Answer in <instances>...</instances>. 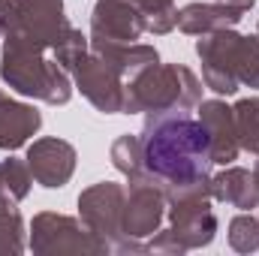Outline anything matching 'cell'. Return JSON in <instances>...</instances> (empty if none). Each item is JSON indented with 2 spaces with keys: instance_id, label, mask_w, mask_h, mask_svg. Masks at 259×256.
<instances>
[{
  "instance_id": "83f0119b",
  "label": "cell",
  "mask_w": 259,
  "mask_h": 256,
  "mask_svg": "<svg viewBox=\"0 0 259 256\" xmlns=\"http://www.w3.org/2000/svg\"><path fill=\"white\" fill-rule=\"evenodd\" d=\"M253 178H256V184H259V160H256V166H253Z\"/></svg>"
},
{
  "instance_id": "30bf717a",
  "label": "cell",
  "mask_w": 259,
  "mask_h": 256,
  "mask_svg": "<svg viewBox=\"0 0 259 256\" xmlns=\"http://www.w3.org/2000/svg\"><path fill=\"white\" fill-rule=\"evenodd\" d=\"M27 166H30V175L36 184H42L46 190H61L69 184L72 172H75V148L58 139V136H46V139H36L30 148H27Z\"/></svg>"
},
{
  "instance_id": "4fadbf2b",
  "label": "cell",
  "mask_w": 259,
  "mask_h": 256,
  "mask_svg": "<svg viewBox=\"0 0 259 256\" xmlns=\"http://www.w3.org/2000/svg\"><path fill=\"white\" fill-rule=\"evenodd\" d=\"M72 24L66 21L64 0H21V21L15 30L27 33L49 52L66 36Z\"/></svg>"
},
{
  "instance_id": "7a4b0ae2",
  "label": "cell",
  "mask_w": 259,
  "mask_h": 256,
  "mask_svg": "<svg viewBox=\"0 0 259 256\" xmlns=\"http://www.w3.org/2000/svg\"><path fill=\"white\" fill-rule=\"evenodd\" d=\"M46 46L30 39L21 30H12L3 36V55H0V75L3 81L21 94L33 97L49 106H66L72 97V81L69 72L55 58H46Z\"/></svg>"
},
{
  "instance_id": "4316f807",
  "label": "cell",
  "mask_w": 259,
  "mask_h": 256,
  "mask_svg": "<svg viewBox=\"0 0 259 256\" xmlns=\"http://www.w3.org/2000/svg\"><path fill=\"white\" fill-rule=\"evenodd\" d=\"M220 3H229V6H235V9H241V12H250L256 0H220Z\"/></svg>"
},
{
  "instance_id": "8992f818",
  "label": "cell",
  "mask_w": 259,
  "mask_h": 256,
  "mask_svg": "<svg viewBox=\"0 0 259 256\" xmlns=\"http://www.w3.org/2000/svg\"><path fill=\"white\" fill-rule=\"evenodd\" d=\"M238 39H241V33H235V27H226V30L205 33L196 42V55L202 61V81H205V88H211L220 97H232L241 88V81L235 75Z\"/></svg>"
},
{
  "instance_id": "277c9868",
  "label": "cell",
  "mask_w": 259,
  "mask_h": 256,
  "mask_svg": "<svg viewBox=\"0 0 259 256\" xmlns=\"http://www.w3.org/2000/svg\"><path fill=\"white\" fill-rule=\"evenodd\" d=\"M30 250L36 256L81 253V256H106L112 244L94 235L81 220L66 217L58 211H39L30 220Z\"/></svg>"
},
{
  "instance_id": "5b68a950",
  "label": "cell",
  "mask_w": 259,
  "mask_h": 256,
  "mask_svg": "<svg viewBox=\"0 0 259 256\" xmlns=\"http://www.w3.org/2000/svg\"><path fill=\"white\" fill-rule=\"evenodd\" d=\"M124 199H127V187L115 181H100L78 193V220L94 235L109 241L112 250H118L130 238L124 235Z\"/></svg>"
},
{
  "instance_id": "484cf974",
  "label": "cell",
  "mask_w": 259,
  "mask_h": 256,
  "mask_svg": "<svg viewBox=\"0 0 259 256\" xmlns=\"http://www.w3.org/2000/svg\"><path fill=\"white\" fill-rule=\"evenodd\" d=\"M12 205H18V202H15L12 190H9V181H6V172H3V160H0V208H12Z\"/></svg>"
},
{
  "instance_id": "d4e9b609",
  "label": "cell",
  "mask_w": 259,
  "mask_h": 256,
  "mask_svg": "<svg viewBox=\"0 0 259 256\" xmlns=\"http://www.w3.org/2000/svg\"><path fill=\"white\" fill-rule=\"evenodd\" d=\"M21 21V0H0V39L9 36Z\"/></svg>"
},
{
  "instance_id": "6da1fadb",
  "label": "cell",
  "mask_w": 259,
  "mask_h": 256,
  "mask_svg": "<svg viewBox=\"0 0 259 256\" xmlns=\"http://www.w3.org/2000/svg\"><path fill=\"white\" fill-rule=\"evenodd\" d=\"M145 172L157 178L166 202L184 196H211V142L208 130L190 112H160L145 115L142 127Z\"/></svg>"
},
{
  "instance_id": "9a60e30c",
  "label": "cell",
  "mask_w": 259,
  "mask_h": 256,
  "mask_svg": "<svg viewBox=\"0 0 259 256\" xmlns=\"http://www.w3.org/2000/svg\"><path fill=\"white\" fill-rule=\"evenodd\" d=\"M91 39V36H88ZM91 52L106 61L118 75H124L127 81L130 75L148 69V66L160 64V55L154 46H145V42H112V39H91Z\"/></svg>"
},
{
  "instance_id": "7402d4cb",
  "label": "cell",
  "mask_w": 259,
  "mask_h": 256,
  "mask_svg": "<svg viewBox=\"0 0 259 256\" xmlns=\"http://www.w3.org/2000/svg\"><path fill=\"white\" fill-rule=\"evenodd\" d=\"M226 238H229V247L235 253H253V250H259V217H253V214L232 217L229 229H226Z\"/></svg>"
},
{
  "instance_id": "7c38bea8",
  "label": "cell",
  "mask_w": 259,
  "mask_h": 256,
  "mask_svg": "<svg viewBox=\"0 0 259 256\" xmlns=\"http://www.w3.org/2000/svg\"><path fill=\"white\" fill-rule=\"evenodd\" d=\"M202 127L208 130V142H211V160L220 166H229L232 160H238L241 145H238V133H235V115L232 106H226L223 100H202L196 106Z\"/></svg>"
},
{
  "instance_id": "52a82bcc",
  "label": "cell",
  "mask_w": 259,
  "mask_h": 256,
  "mask_svg": "<svg viewBox=\"0 0 259 256\" xmlns=\"http://www.w3.org/2000/svg\"><path fill=\"white\" fill-rule=\"evenodd\" d=\"M166 193L157 184L154 175L142 172L130 178L127 199H124V235L130 238H148L163 226L166 217Z\"/></svg>"
},
{
  "instance_id": "8fae6325",
  "label": "cell",
  "mask_w": 259,
  "mask_h": 256,
  "mask_svg": "<svg viewBox=\"0 0 259 256\" xmlns=\"http://www.w3.org/2000/svg\"><path fill=\"white\" fill-rule=\"evenodd\" d=\"M145 33V12L133 0H97L91 9V39L136 42Z\"/></svg>"
},
{
  "instance_id": "ffe728a7",
  "label": "cell",
  "mask_w": 259,
  "mask_h": 256,
  "mask_svg": "<svg viewBox=\"0 0 259 256\" xmlns=\"http://www.w3.org/2000/svg\"><path fill=\"white\" fill-rule=\"evenodd\" d=\"M145 12V33L166 36L178 27V6L175 0H133Z\"/></svg>"
},
{
  "instance_id": "ba28073f",
  "label": "cell",
  "mask_w": 259,
  "mask_h": 256,
  "mask_svg": "<svg viewBox=\"0 0 259 256\" xmlns=\"http://www.w3.org/2000/svg\"><path fill=\"white\" fill-rule=\"evenodd\" d=\"M166 214H169V232L175 235V241L184 250H202L217 235V214L211 208L208 193L184 196V199L169 202Z\"/></svg>"
},
{
  "instance_id": "3957f363",
  "label": "cell",
  "mask_w": 259,
  "mask_h": 256,
  "mask_svg": "<svg viewBox=\"0 0 259 256\" xmlns=\"http://www.w3.org/2000/svg\"><path fill=\"white\" fill-rule=\"evenodd\" d=\"M202 103V81L184 64H154L124 81L121 115L190 112Z\"/></svg>"
},
{
  "instance_id": "603a6c76",
  "label": "cell",
  "mask_w": 259,
  "mask_h": 256,
  "mask_svg": "<svg viewBox=\"0 0 259 256\" xmlns=\"http://www.w3.org/2000/svg\"><path fill=\"white\" fill-rule=\"evenodd\" d=\"M24 250V220L18 208H0V253H21Z\"/></svg>"
},
{
  "instance_id": "9c48e42d",
  "label": "cell",
  "mask_w": 259,
  "mask_h": 256,
  "mask_svg": "<svg viewBox=\"0 0 259 256\" xmlns=\"http://www.w3.org/2000/svg\"><path fill=\"white\" fill-rule=\"evenodd\" d=\"M72 81L81 91V97L103 115H121L124 112V75H118L106 61H100L91 49L75 64Z\"/></svg>"
},
{
  "instance_id": "2e32d148",
  "label": "cell",
  "mask_w": 259,
  "mask_h": 256,
  "mask_svg": "<svg viewBox=\"0 0 259 256\" xmlns=\"http://www.w3.org/2000/svg\"><path fill=\"white\" fill-rule=\"evenodd\" d=\"M244 18L241 9L229 6V3H187L184 9H178V30L190 33V36H205L214 30H226L235 27Z\"/></svg>"
},
{
  "instance_id": "e0dca14e",
  "label": "cell",
  "mask_w": 259,
  "mask_h": 256,
  "mask_svg": "<svg viewBox=\"0 0 259 256\" xmlns=\"http://www.w3.org/2000/svg\"><path fill=\"white\" fill-rule=\"evenodd\" d=\"M211 199L226 202L241 211H253V208H259V184L250 169L226 166L223 172L211 175Z\"/></svg>"
},
{
  "instance_id": "44dd1931",
  "label": "cell",
  "mask_w": 259,
  "mask_h": 256,
  "mask_svg": "<svg viewBox=\"0 0 259 256\" xmlns=\"http://www.w3.org/2000/svg\"><path fill=\"white\" fill-rule=\"evenodd\" d=\"M235 75L244 88L259 91V33L241 36L235 49Z\"/></svg>"
},
{
  "instance_id": "cb8c5ba5",
  "label": "cell",
  "mask_w": 259,
  "mask_h": 256,
  "mask_svg": "<svg viewBox=\"0 0 259 256\" xmlns=\"http://www.w3.org/2000/svg\"><path fill=\"white\" fill-rule=\"evenodd\" d=\"M88 49H91V39H88L81 30L69 27V30H66V36L58 42V46H55V49H52V58L64 66L66 72H72V69H75V64L88 55Z\"/></svg>"
},
{
  "instance_id": "f1b7e54d",
  "label": "cell",
  "mask_w": 259,
  "mask_h": 256,
  "mask_svg": "<svg viewBox=\"0 0 259 256\" xmlns=\"http://www.w3.org/2000/svg\"><path fill=\"white\" fill-rule=\"evenodd\" d=\"M256 33H259V27H256Z\"/></svg>"
},
{
  "instance_id": "ac0fdd59",
  "label": "cell",
  "mask_w": 259,
  "mask_h": 256,
  "mask_svg": "<svg viewBox=\"0 0 259 256\" xmlns=\"http://www.w3.org/2000/svg\"><path fill=\"white\" fill-rule=\"evenodd\" d=\"M235 115V133L241 151L259 154V97H244L232 106Z\"/></svg>"
},
{
  "instance_id": "5bb4252c",
  "label": "cell",
  "mask_w": 259,
  "mask_h": 256,
  "mask_svg": "<svg viewBox=\"0 0 259 256\" xmlns=\"http://www.w3.org/2000/svg\"><path fill=\"white\" fill-rule=\"evenodd\" d=\"M39 127H42V115L33 106L18 103L0 91V151L24 148L39 133Z\"/></svg>"
},
{
  "instance_id": "d6986e66",
  "label": "cell",
  "mask_w": 259,
  "mask_h": 256,
  "mask_svg": "<svg viewBox=\"0 0 259 256\" xmlns=\"http://www.w3.org/2000/svg\"><path fill=\"white\" fill-rule=\"evenodd\" d=\"M109 157H112V166H115L121 175H127V178H136V175H142V172H145L142 139H139V136H133V133H124V136H118V139L112 142Z\"/></svg>"
}]
</instances>
